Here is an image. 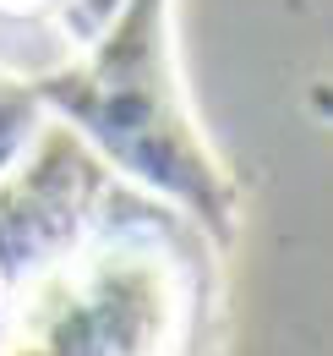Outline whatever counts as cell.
Wrapping results in <instances>:
<instances>
[{"instance_id":"2","label":"cell","mask_w":333,"mask_h":356,"mask_svg":"<svg viewBox=\"0 0 333 356\" xmlns=\"http://www.w3.org/2000/svg\"><path fill=\"white\" fill-rule=\"evenodd\" d=\"M39 99H33V83H11V77H0V176H6V165L28 148V137L39 127Z\"/></svg>"},{"instance_id":"1","label":"cell","mask_w":333,"mask_h":356,"mask_svg":"<svg viewBox=\"0 0 333 356\" xmlns=\"http://www.w3.org/2000/svg\"><path fill=\"white\" fill-rule=\"evenodd\" d=\"M39 110H55L87 148L142 186L169 192L203 225L230 230V176L197 132L175 72L169 0H115L83 55L33 83Z\"/></svg>"}]
</instances>
